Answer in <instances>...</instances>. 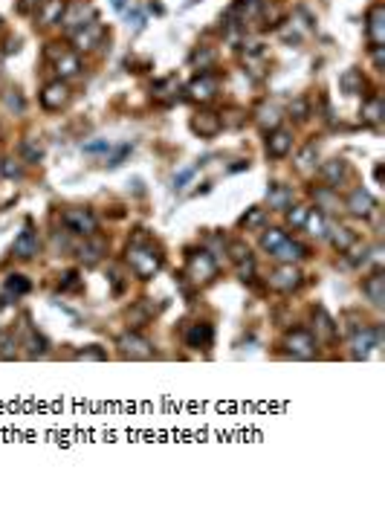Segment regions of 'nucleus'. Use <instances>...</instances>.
Listing matches in <instances>:
<instances>
[{"label":"nucleus","instance_id":"obj_19","mask_svg":"<svg viewBox=\"0 0 385 507\" xmlns=\"http://www.w3.org/2000/svg\"><path fill=\"white\" fill-rule=\"evenodd\" d=\"M365 32H368V44H371V46H382V41H385V6L382 3L371 6V12H368Z\"/></svg>","mask_w":385,"mask_h":507},{"label":"nucleus","instance_id":"obj_17","mask_svg":"<svg viewBox=\"0 0 385 507\" xmlns=\"http://www.w3.org/2000/svg\"><path fill=\"white\" fill-rule=\"evenodd\" d=\"M220 128H223V119H220V113H215V110H200L197 117L191 119V130H195V134H200L203 139L217 137Z\"/></svg>","mask_w":385,"mask_h":507},{"label":"nucleus","instance_id":"obj_24","mask_svg":"<svg viewBox=\"0 0 385 507\" xmlns=\"http://www.w3.org/2000/svg\"><path fill=\"white\" fill-rule=\"evenodd\" d=\"M313 322H316V339L322 336L325 342H333L336 334H339V325L333 322V316L328 313L325 307H316V310H313Z\"/></svg>","mask_w":385,"mask_h":507},{"label":"nucleus","instance_id":"obj_9","mask_svg":"<svg viewBox=\"0 0 385 507\" xmlns=\"http://www.w3.org/2000/svg\"><path fill=\"white\" fill-rule=\"evenodd\" d=\"M119 348H122L125 356H131V359H154L156 356L154 345L145 336H139L136 331H127L125 336H119Z\"/></svg>","mask_w":385,"mask_h":507},{"label":"nucleus","instance_id":"obj_44","mask_svg":"<svg viewBox=\"0 0 385 507\" xmlns=\"http://www.w3.org/2000/svg\"><path fill=\"white\" fill-rule=\"evenodd\" d=\"M6 108H12V110H24V96H21L18 90H12V93L6 96Z\"/></svg>","mask_w":385,"mask_h":507},{"label":"nucleus","instance_id":"obj_23","mask_svg":"<svg viewBox=\"0 0 385 507\" xmlns=\"http://www.w3.org/2000/svg\"><path fill=\"white\" fill-rule=\"evenodd\" d=\"M377 345H379V328H362V331L354 334V342H350V348H354L357 359L368 356Z\"/></svg>","mask_w":385,"mask_h":507},{"label":"nucleus","instance_id":"obj_50","mask_svg":"<svg viewBox=\"0 0 385 507\" xmlns=\"http://www.w3.org/2000/svg\"><path fill=\"white\" fill-rule=\"evenodd\" d=\"M110 3H114V9H119V12H125V3H127V0H110Z\"/></svg>","mask_w":385,"mask_h":507},{"label":"nucleus","instance_id":"obj_33","mask_svg":"<svg viewBox=\"0 0 385 507\" xmlns=\"http://www.w3.org/2000/svg\"><path fill=\"white\" fill-rule=\"evenodd\" d=\"M362 122L365 125H379L382 122V102L379 99H368L362 108Z\"/></svg>","mask_w":385,"mask_h":507},{"label":"nucleus","instance_id":"obj_48","mask_svg":"<svg viewBox=\"0 0 385 507\" xmlns=\"http://www.w3.org/2000/svg\"><path fill=\"white\" fill-rule=\"evenodd\" d=\"M191 174H195V171H191V169H188V171H180L177 177H174V189H183V186L188 183V180H191Z\"/></svg>","mask_w":385,"mask_h":507},{"label":"nucleus","instance_id":"obj_18","mask_svg":"<svg viewBox=\"0 0 385 507\" xmlns=\"http://www.w3.org/2000/svg\"><path fill=\"white\" fill-rule=\"evenodd\" d=\"M105 252H107V241L99 235H90V238H84L82 247H78V261H82L84 267H96L105 258Z\"/></svg>","mask_w":385,"mask_h":507},{"label":"nucleus","instance_id":"obj_26","mask_svg":"<svg viewBox=\"0 0 385 507\" xmlns=\"http://www.w3.org/2000/svg\"><path fill=\"white\" fill-rule=\"evenodd\" d=\"M328 238H330V243H333V250H339V252H348L350 247L357 243V232L350 226H333L330 232H328Z\"/></svg>","mask_w":385,"mask_h":507},{"label":"nucleus","instance_id":"obj_4","mask_svg":"<svg viewBox=\"0 0 385 507\" xmlns=\"http://www.w3.org/2000/svg\"><path fill=\"white\" fill-rule=\"evenodd\" d=\"M284 351L293 359H313L319 354V339L310 331L296 328V331H290L284 336Z\"/></svg>","mask_w":385,"mask_h":507},{"label":"nucleus","instance_id":"obj_35","mask_svg":"<svg viewBox=\"0 0 385 507\" xmlns=\"http://www.w3.org/2000/svg\"><path fill=\"white\" fill-rule=\"evenodd\" d=\"M287 226L290 229H304V221H307V206H287Z\"/></svg>","mask_w":385,"mask_h":507},{"label":"nucleus","instance_id":"obj_7","mask_svg":"<svg viewBox=\"0 0 385 507\" xmlns=\"http://www.w3.org/2000/svg\"><path fill=\"white\" fill-rule=\"evenodd\" d=\"M70 99H73V90H70V85H67L64 78L50 81V85H44V90H41V105H44L46 110H61V108H67Z\"/></svg>","mask_w":385,"mask_h":507},{"label":"nucleus","instance_id":"obj_45","mask_svg":"<svg viewBox=\"0 0 385 507\" xmlns=\"http://www.w3.org/2000/svg\"><path fill=\"white\" fill-rule=\"evenodd\" d=\"M78 359H105V351H99V345H90L87 351H78Z\"/></svg>","mask_w":385,"mask_h":507},{"label":"nucleus","instance_id":"obj_34","mask_svg":"<svg viewBox=\"0 0 385 507\" xmlns=\"http://www.w3.org/2000/svg\"><path fill=\"white\" fill-rule=\"evenodd\" d=\"M264 221H267V209H261V206H252L244 218H240V226L244 229H261L264 226Z\"/></svg>","mask_w":385,"mask_h":507},{"label":"nucleus","instance_id":"obj_29","mask_svg":"<svg viewBox=\"0 0 385 507\" xmlns=\"http://www.w3.org/2000/svg\"><path fill=\"white\" fill-rule=\"evenodd\" d=\"M177 90H180L177 78H163V81H156L154 96H156L159 102H174V99H177Z\"/></svg>","mask_w":385,"mask_h":507},{"label":"nucleus","instance_id":"obj_13","mask_svg":"<svg viewBox=\"0 0 385 507\" xmlns=\"http://www.w3.org/2000/svg\"><path fill=\"white\" fill-rule=\"evenodd\" d=\"M183 339H186L188 348L206 351V348H212V342H215V328L208 322H195V325H188V331L183 334Z\"/></svg>","mask_w":385,"mask_h":507},{"label":"nucleus","instance_id":"obj_39","mask_svg":"<svg viewBox=\"0 0 385 507\" xmlns=\"http://www.w3.org/2000/svg\"><path fill=\"white\" fill-rule=\"evenodd\" d=\"M238 275H240V282H252V275H255V261H252V255L238 264Z\"/></svg>","mask_w":385,"mask_h":507},{"label":"nucleus","instance_id":"obj_22","mask_svg":"<svg viewBox=\"0 0 385 507\" xmlns=\"http://www.w3.org/2000/svg\"><path fill=\"white\" fill-rule=\"evenodd\" d=\"M276 261H281V264H296V261H301V258H307L310 252H307V247H301L298 241H290V238H284L276 250L269 252Z\"/></svg>","mask_w":385,"mask_h":507},{"label":"nucleus","instance_id":"obj_28","mask_svg":"<svg viewBox=\"0 0 385 507\" xmlns=\"http://www.w3.org/2000/svg\"><path fill=\"white\" fill-rule=\"evenodd\" d=\"M304 229H307L313 238H325V235H328L325 212H322V209H310V212H307V221H304Z\"/></svg>","mask_w":385,"mask_h":507},{"label":"nucleus","instance_id":"obj_41","mask_svg":"<svg viewBox=\"0 0 385 507\" xmlns=\"http://www.w3.org/2000/svg\"><path fill=\"white\" fill-rule=\"evenodd\" d=\"M191 61H195V64H200V70H208V64L215 61V53H212V50H203V53L197 50L195 55H191Z\"/></svg>","mask_w":385,"mask_h":507},{"label":"nucleus","instance_id":"obj_8","mask_svg":"<svg viewBox=\"0 0 385 507\" xmlns=\"http://www.w3.org/2000/svg\"><path fill=\"white\" fill-rule=\"evenodd\" d=\"M70 35H73L75 50H96V46L102 44V38H105V26L96 18H90L87 24H82L75 32H70Z\"/></svg>","mask_w":385,"mask_h":507},{"label":"nucleus","instance_id":"obj_49","mask_svg":"<svg viewBox=\"0 0 385 507\" xmlns=\"http://www.w3.org/2000/svg\"><path fill=\"white\" fill-rule=\"evenodd\" d=\"M3 174H6V177H21L24 171H21V166H12V160H6V162H3Z\"/></svg>","mask_w":385,"mask_h":507},{"label":"nucleus","instance_id":"obj_11","mask_svg":"<svg viewBox=\"0 0 385 507\" xmlns=\"http://www.w3.org/2000/svg\"><path fill=\"white\" fill-rule=\"evenodd\" d=\"M12 255H15V258H24V261H29V258L38 255V232H35V223H32V221H26V223H24V232L15 238Z\"/></svg>","mask_w":385,"mask_h":507},{"label":"nucleus","instance_id":"obj_5","mask_svg":"<svg viewBox=\"0 0 385 507\" xmlns=\"http://www.w3.org/2000/svg\"><path fill=\"white\" fill-rule=\"evenodd\" d=\"M61 223L70 229L73 235H82V238H90L99 232V221H96V215L90 209H67L61 212Z\"/></svg>","mask_w":385,"mask_h":507},{"label":"nucleus","instance_id":"obj_2","mask_svg":"<svg viewBox=\"0 0 385 507\" xmlns=\"http://www.w3.org/2000/svg\"><path fill=\"white\" fill-rule=\"evenodd\" d=\"M186 279L191 284H208L217 279V261L208 250H195L186 261Z\"/></svg>","mask_w":385,"mask_h":507},{"label":"nucleus","instance_id":"obj_21","mask_svg":"<svg viewBox=\"0 0 385 507\" xmlns=\"http://www.w3.org/2000/svg\"><path fill=\"white\" fill-rule=\"evenodd\" d=\"M362 293L374 307H382L385 304V273L377 270V273L368 275V279H362Z\"/></svg>","mask_w":385,"mask_h":507},{"label":"nucleus","instance_id":"obj_10","mask_svg":"<svg viewBox=\"0 0 385 507\" xmlns=\"http://www.w3.org/2000/svg\"><path fill=\"white\" fill-rule=\"evenodd\" d=\"M217 78L212 76V73H200L191 85L186 87V93H188V99L191 102H200V105H206V102H212L215 96H217Z\"/></svg>","mask_w":385,"mask_h":507},{"label":"nucleus","instance_id":"obj_12","mask_svg":"<svg viewBox=\"0 0 385 507\" xmlns=\"http://www.w3.org/2000/svg\"><path fill=\"white\" fill-rule=\"evenodd\" d=\"M345 209H348L354 218H371V215H374V209H377V200H374V194H371V191H365V189H354V191L348 194Z\"/></svg>","mask_w":385,"mask_h":507},{"label":"nucleus","instance_id":"obj_15","mask_svg":"<svg viewBox=\"0 0 385 507\" xmlns=\"http://www.w3.org/2000/svg\"><path fill=\"white\" fill-rule=\"evenodd\" d=\"M319 177H322V183L328 189H339L350 177V166L345 160H328V162H322V169H319Z\"/></svg>","mask_w":385,"mask_h":507},{"label":"nucleus","instance_id":"obj_16","mask_svg":"<svg viewBox=\"0 0 385 507\" xmlns=\"http://www.w3.org/2000/svg\"><path fill=\"white\" fill-rule=\"evenodd\" d=\"M90 18H96L93 9L84 3V0H75V3H67V9H64V15H61V26L67 29V32H75L78 26L87 24Z\"/></svg>","mask_w":385,"mask_h":507},{"label":"nucleus","instance_id":"obj_25","mask_svg":"<svg viewBox=\"0 0 385 507\" xmlns=\"http://www.w3.org/2000/svg\"><path fill=\"white\" fill-rule=\"evenodd\" d=\"M125 316H127V328L139 331V328H145V325L154 319V307L148 304V299H142V302H136V304L127 307Z\"/></svg>","mask_w":385,"mask_h":507},{"label":"nucleus","instance_id":"obj_37","mask_svg":"<svg viewBox=\"0 0 385 507\" xmlns=\"http://www.w3.org/2000/svg\"><path fill=\"white\" fill-rule=\"evenodd\" d=\"M278 119H281V117H278V108H272V105H269V108H264V110H261V119H258V122H261V128H264V130H267V128L272 130V128H278Z\"/></svg>","mask_w":385,"mask_h":507},{"label":"nucleus","instance_id":"obj_6","mask_svg":"<svg viewBox=\"0 0 385 507\" xmlns=\"http://www.w3.org/2000/svg\"><path fill=\"white\" fill-rule=\"evenodd\" d=\"M267 282H269L272 290H278V293H293V290L301 287L304 275H301V270H298L296 264H278L276 270L269 273Z\"/></svg>","mask_w":385,"mask_h":507},{"label":"nucleus","instance_id":"obj_27","mask_svg":"<svg viewBox=\"0 0 385 507\" xmlns=\"http://www.w3.org/2000/svg\"><path fill=\"white\" fill-rule=\"evenodd\" d=\"M267 198H269V206L278 209V212H284L287 206H293V194H290V189L281 186V183H272V186L267 189Z\"/></svg>","mask_w":385,"mask_h":507},{"label":"nucleus","instance_id":"obj_14","mask_svg":"<svg viewBox=\"0 0 385 507\" xmlns=\"http://www.w3.org/2000/svg\"><path fill=\"white\" fill-rule=\"evenodd\" d=\"M293 151V134L287 128H272L267 137V157L272 160H284Z\"/></svg>","mask_w":385,"mask_h":507},{"label":"nucleus","instance_id":"obj_47","mask_svg":"<svg viewBox=\"0 0 385 507\" xmlns=\"http://www.w3.org/2000/svg\"><path fill=\"white\" fill-rule=\"evenodd\" d=\"M24 154H26V160H29V162H38L44 151H41V148H32L29 142H24Z\"/></svg>","mask_w":385,"mask_h":507},{"label":"nucleus","instance_id":"obj_46","mask_svg":"<svg viewBox=\"0 0 385 507\" xmlns=\"http://www.w3.org/2000/svg\"><path fill=\"white\" fill-rule=\"evenodd\" d=\"M78 287V273L75 270H70V273H64V282H61V290H75Z\"/></svg>","mask_w":385,"mask_h":507},{"label":"nucleus","instance_id":"obj_42","mask_svg":"<svg viewBox=\"0 0 385 507\" xmlns=\"http://www.w3.org/2000/svg\"><path fill=\"white\" fill-rule=\"evenodd\" d=\"M127 154H131V145H119V148H116V154H114V157H110V160H107V166H110V169H116V166H122V160H125Z\"/></svg>","mask_w":385,"mask_h":507},{"label":"nucleus","instance_id":"obj_43","mask_svg":"<svg viewBox=\"0 0 385 507\" xmlns=\"http://www.w3.org/2000/svg\"><path fill=\"white\" fill-rule=\"evenodd\" d=\"M313 154H316V148H313V145H307V148H304V154L298 157V169H301V171H307V169H310Z\"/></svg>","mask_w":385,"mask_h":507},{"label":"nucleus","instance_id":"obj_20","mask_svg":"<svg viewBox=\"0 0 385 507\" xmlns=\"http://www.w3.org/2000/svg\"><path fill=\"white\" fill-rule=\"evenodd\" d=\"M64 9H67V0H38L35 21L41 26H55V24H61Z\"/></svg>","mask_w":385,"mask_h":507},{"label":"nucleus","instance_id":"obj_30","mask_svg":"<svg viewBox=\"0 0 385 507\" xmlns=\"http://www.w3.org/2000/svg\"><path fill=\"white\" fill-rule=\"evenodd\" d=\"M339 85H342V90H345L348 96H359L362 87H365V81H362V73H359V70H348V73L339 78Z\"/></svg>","mask_w":385,"mask_h":507},{"label":"nucleus","instance_id":"obj_31","mask_svg":"<svg viewBox=\"0 0 385 507\" xmlns=\"http://www.w3.org/2000/svg\"><path fill=\"white\" fill-rule=\"evenodd\" d=\"M29 290H32V284H29L26 275H21V273H12L9 279H6V293H12L15 299H18V296H26Z\"/></svg>","mask_w":385,"mask_h":507},{"label":"nucleus","instance_id":"obj_38","mask_svg":"<svg viewBox=\"0 0 385 507\" xmlns=\"http://www.w3.org/2000/svg\"><path fill=\"white\" fill-rule=\"evenodd\" d=\"M307 113H310L307 99H296V102H290V117H296V119H307Z\"/></svg>","mask_w":385,"mask_h":507},{"label":"nucleus","instance_id":"obj_1","mask_svg":"<svg viewBox=\"0 0 385 507\" xmlns=\"http://www.w3.org/2000/svg\"><path fill=\"white\" fill-rule=\"evenodd\" d=\"M125 261H127V267H131V273L136 275V279H142V282L154 279V275L163 270V252H159L151 243V238L145 235V229H136L134 241L127 243Z\"/></svg>","mask_w":385,"mask_h":507},{"label":"nucleus","instance_id":"obj_36","mask_svg":"<svg viewBox=\"0 0 385 507\" xmlns=\"http://www.w3.org/2000/svg\"><path fill=\"white\" fill-rule=\"evenodd\" d=\"M226 252H229V258L235 261V264H240V261H247V258H249V250H247V243H244V241H232L229 247H226Z\"/></svg>","mask_w":385,"mask_h":507},{"label":"nucleus","instance_id":"obj_32","mask_svg":"<svg viewBox=\"0 0 385 507\" xmlns=\"http://www.w3.org/2000/svg\"><path fill=\"white\" fill-rule=\"evenodd\" d=\"M284 238H287V232H284V229H278V226L264 229V235H261V250H264V252H272Z\"/></svg>","mask_w":385,"mask_h":507},{"label":"nucleus","instance_id":"obj_3","mask_svg":"<svg viewBox=\"0 0 385 507\" xmlns=\"http://www.w3.org/2000/svg\"><path fill=\"white\" fill-rule=\"evenodd\" d=\"M46 58L53 61V67L58 73V78H75L82 76V61H78V55L73 50H67V46L61 44H46Z\"/></svg>","mask_w":385,"mask_h":507},{"label":"nucleus","instance_id":"obj_40","mask_svg":"<svg viewBox=\"0 0 385 507\" xmlns=\"http://www.w3.org/2000/svg\"><path fill=\"white\" fill-rule=\"evenodd\" d=\"M84 154H110V142L107 139H96L84 145Z\"/></svg>","mask_w":385,"mask_h":507}]
</instances>
